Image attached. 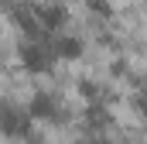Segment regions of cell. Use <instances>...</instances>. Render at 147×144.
Wrapping results in <instances>:
<instances>
[{"label":"cell","mask_w":147,"mask_h":144,"mask_svg":"<svg viewBox=\"0 0 147 144\" xmlns=\"http://www.w3.org/2000/svg\"><path fill=\"white\" fill-rule=\"evenodd\" d=\"M55 55H58L55 45H41V41H28L24 45V65H28V72H45Z\"/></svg>","instance_id":"1"},{"label":"cell","mask_w":147,"mask_h":144,"mask_svg":"<svg viewBox=\"0 0 147 144\" xmlns=\"http://www.w3.org/2000/svg\"><path fill=\"white\" fill-rule=\"evenodd\" d=\"M34 14H38V21H41L45 31H58V28L65 24V17H69V10H65L62 3H45V7H38Z\"/></svg>","instance_id":"2"},{"label":"cell","mask_w":147,"mask_h":144,"mask_svg":"<svg viewBox=\"0 0 147 144\" xmlns=\"http://www.w3.org/2000/svg\"><path fill=\"white\" fill-rule=\"evenodd\" d=\"M55 100L51 96H45V93H38L34 100H28V113H31V120H55Z\"/></svg>","instance_id":"3"},{"label":"cell","mask_w":147,"mask_h":144,"mask_svg":"<svg viewBox=\"0 0 147 144\" xmlns=\"http://www.w3.org/2000/svg\"><path fill=\"white\" fill-rule=\"evenodd\" d=\"M28 124H31V113H28V110H24V113H14L10 107L3 110V130H7V134H24Z\"/></svg>","instance_id":"4"},{"label":"cell","mask_w":147,"mask_h":144,"mask_svg":"<svg viewBox=\"0 0 147 144\" xmlns=\"http://www.w3.org/2000/svg\"><path fill=\"white\" fill-rule=\"evenodd\" d=\"M55 52H58L62 58H79V55H82V41H79V38H58V41H55Z\"/></svg>","instance_id":"5"},{"label":"cell","mask_w":147,"mask_h":144,"mask_svg":"<svg viewBox=\"0 0 147 144\" xmlns=\"http://www.w3.org/2000/svg\"><path fill=\"white\" fill-rule=\"evenodd\" d=\"M96 14H103V17H110V0H86Z\"/></svg>","instance_id":"6"},{"label":"cell","mask_w":147,"mask_h":144,"mask_svg":"<svg viewBox=\"0 0 147 144\" xmlns=\"http://www.w3.org/2000/svg\"><path fill=\"white\" fill-rule=\"evenodd\" d=\"M137 110H140V113L147 117V96H137Z\"/></svg>","instance_id":"7"},{"label":"cell","mask_w":147,"mask_h":144,"mask_svg":"<svg viewBox=\"0 0 147 144\" xmlns=\"http://www.w3.org/2000/svg\"><path fill=\"white\" fill-rule=\"evenodd\" d=\"M89 144H110V141H106V137H92Z\"/></svg>","instance_id":"8"}]
</instances>
